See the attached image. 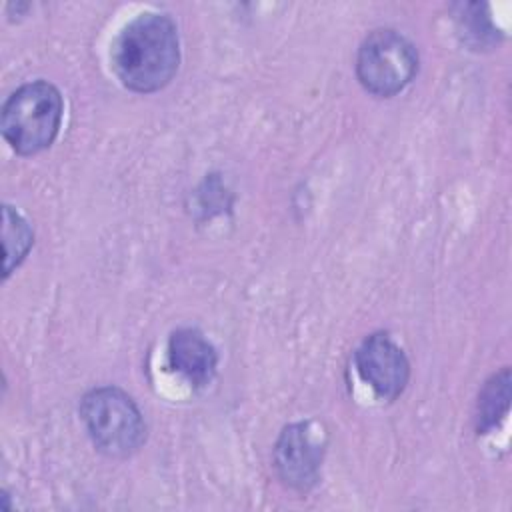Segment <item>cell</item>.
I'll return each instance as SVG.
<instances>
[{
  "instance_id": "52a82bcc",
  "label": "cell",
  "mask_w": 512,
  "mask_h": 512,
  "mask_svg": "<svg viewBox=\"0 0 512 512\" xmlns=\"http://www.w3.org/2000/svg\"><path fill=\"white\" fill-rule=\"evenodd\" d=\"M168 362L192 386H206L216 374L218 354L200 330L180 328L168 340Z\"/></svg>"
},
{
  "instance_id": "6da1fadb",
  "label": "cell",
  "mask_w": 512,
  "mask_h": 512,
  "mask_svg": "<svg viewBox=\"0 0 512 512\" xmlns=\"http://www.w3.org/2000/svg\"><path fill=\"white\" fill-rule=\"evenodd\" d=\"M110 60L114 74L128 90L140 94L162 90L180 64L176 24L166 14L136 16L118 32Z\"/></svg>"
},
{
  "instance_id": "ba28073f",
  "label": "cell",
  "mask_w": 512,
  "mask_h": 512,
  "mask_svg": "<svg viewBox=\"0 0 512 512\" xmlns=\"http://www.w3.org/2000/svg\"><path fill=\"white\" fill-rule=\"evenodd\" d=\"M510 406V370L504 368L492 374L478 394L476 404V430L486 434L504 420Z\"/></svg>"
},
{
  "instance_id": "30bf717a",
  "label": "cell",
  "mask_w": 512,
  "mask_h": 512,
  "mask_svg": "<svg viewBox=\"0 0 512 512\" xmlns=\"http://www.w3.org/2000/svg\"><path fill=\"white\" fill-rule=\"evenodd\" d=\"M460 8H462V14L458 16V20L462 24L466 40L472 46H484L490 40H494V28L490 24L488 14H482V16L480 14H472L470 4H464Z\"/></svg>"
},
{
  "instance_id": "3957f363",
  "label": "cell",
  "mask_w": 512,
  "mask_h": 512,
  "mask_svg": "<svg viewBox=\"0 0 512 512\" xmlns=\"http://www.w3.org/2000/svg\"><path fill=\"white\" fill-rule=\"evenodd\" d=\"M80 420L92 444L112 458L134 454L146 440V424L140 408L116 386H102L84 394Z\"/></svg>"
},
{
  "instance_id": "5b68a950",
  "label": "cell",
  "mask_w": 512,
  "mask_h": 512,
  "mask_svg": "<svg viewBox=\"0 0 512 512\" xmlns=\"http://www.w3.org/2000/svg\"><path fill=\"white\" fill-rule=\"evenodd\" d=\"M354 364L360 378L384 400H396L410 378L404 350L384 332L370 334L356 350Z\"/></svg>"
},
{
  "instance_id": "8992f818",
  "label": "cell",
  "mask_w": 512,
  "mask_h": 512,
  "mask_svg": "<svg viewBox=\"0 0 512 512\" xmlns=\"http://www.w3.org/2000/svg\"><path fill=\"white\" fill-rule=\"evenodd\" d=\"M324 444L314 436L310 424L286 426L274 446V466L280 480L296 492H308L320 478Z\"/></svg>"
},
{
  "instance_id": "9c48e42d",
  "label": "cell",
  "mask_w": 512,
  "mask_h": 512,
  "mask_svg": "<svg viewBox=\"0 0 512 512\" xmlns=\"http://www.w3.org/2000/svg\"><path fill=\"white\" fill-rule=\"evenodd\" d=\"M34 244V232L30 224L12 208L4 206L2 210V248H4V264L2 276L8 278L28 256Z\"/></svg>"
},
{
  "instance_id": "7a4b0ae2",
  "label": "cell",
  "mask_w": 512,
  "mask_h": 512,
  "mask_svg": "<svg viewBox=\"0 0 512 512\" xmlns=\"http://www.w3.org/2000/svg\"><path fill=\"white\" fill-rule=\"evenodd\" d=\"M64 114L60 90L34 80L14 90L2 106V134L20 156H32L46 150L58 136Z\"/></svg>"
},
{
  "instance_id": "277c9868",
  "label": "cell",
  "mask_w": 512,
  "mask_h": 512,
  "mask_svg": "<svg viewBox=\"0 0 512 512\" xmlns=\"http://www.w3.org/2000/svg\"><path fill=\"white\" fill-rule=\"evenodd\" d=\"M418 72L416 46L396 30H372L356 54V76L364 90L390 98L402 92Z\"/></svg>"
}]
</instances>
